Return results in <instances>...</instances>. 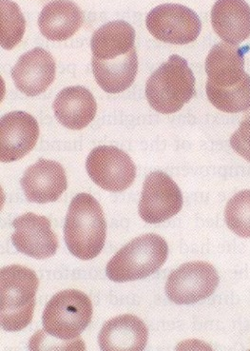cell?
Returning a JSON list of instances; mask_svg holds the SVG:
<instances>
[{
	"mask_svg": "<svg viewBox=\"0 0 250 351\" xmlns=\"http://www.w3.org/2000/svg\"><path fill=\"white\" fill-rule=\"evenodd\" d=\"M247 49L219 43L205 60L208 98L222 112L237 114L250 108V77L244 69Z\"/></svg>",
	"mask_w": 250,
	"mask_h": 351,
	"instance_id": "cell-1",
	"label": "cell"
},
{
	"mask_svg": "<svg viewBox=\"0 0 250 351\" xmlns=\"http://www.w3.org/2000/svg\"><path fill=\"white\" fill-rule=\"evenodd\" d=\"M64 233L68 250L77 258L94 259L101 252L107 224L101 206L94 196L79 193L73 199Z\"/></svg>",
	"mask_w": 250,
	"mask_h": 351,
	"instance_id": "cell-2",
	"label": "cell"
},
{
	"mask_svg": "<svg viewBox=\"0 0 250 351\" xmlns=\"http://www.w3.org/2000/svg\"><path fill=\"white\" fill-rule=\"evenodd\" d=\"M38 285L36 272L28 267L14 265L1 269L0 320L3 330L18 331L30 325Z\"/></svg>",
	"mask_w": 250,
	"mask_h": 351,
	"instance_id": "cell-3",
	"label": "cell"
},
{
	"mask_svg": "<svg viewBox=\"0 0 250 351\" xmlns=\"http://www.w3.org/2000/svg\"><path fill=\"white\" fill-rule=\"evenodd\" d=\"M195 95V77L187 60L171 56L149 77L146 97L156 112L163 114L177 112Z\"/></svg>",
	"mask_w": 250,
	"mask_h": 351,
	"instance_id": "cell-4",
	"label": "cell"
},
{
	"mask_svg": "<svg viewBox=\"0 0 250 351\" xmlns=\"http://www.w3.org/2000/svg\"><path fill=\"white\" fill-rule=\"evenodd\" d=\"M168 247L159 235L149 233L132 240L107 265V276L112 281L123 283L146 278L166 261Z\"/></svg>",
	"mask_w": 250,
	"mask_h": 351,
	"instance_id": "cell-5",
	"label": "cell"
},
{
	"mask_svg": "<svg viewBox=\"0 0 250 351\" xmlns=\"http://www.w3.org/2000/svg\"><path fill=\"white\" fill-rule=\"evenodd\" d=\"M92 304L83 292L68 289L56 293L43 313L44 330L60 340H73L90 325Z\"/></svg>",
	"mask_w": 250,
	"mask_h": 351,
	"instance_id": "cell-6",
	"label": "cell"
},
{
	"mask_svg": "<svg viewBox=\"0 0 250 351\" xmlns=\"http://www.w3.org/2000/svg\"><path fill=\"white\" fill-rule=\"evenodd\" d=\"M149 33L162 43L186 45L197 39L202 29L199 16L179 4L159 5L146 19Z\"/></svg>",
	"mask_w": 250,
	"mask_h": 351,
	"instance_id": "cell-7",
	"label": "cell"
},
{
	"mask_svg": "<svg viewBox=\"0 0 250 351\" xmlns=\"http://www.w3.org/2000/svg\"><path fill=\"white\" fill-rule=\"evenodd\" d=\"M90 179L103 190L119 193L134 183L136 168L131 157L112 146L92 149L86 162Z\"/></svg>",
	"mask_w": 250,
	"mask_h": 351,
	"instance_id": "cell-8",
	"label": "cell"
},
{
	"mask_svg": "<svg viewBox=\"0 0 250 351\" xmlns=\"http://www.w3.org/2000/svg\"><path fill=\"white\" fill-rule=\"evenodd\" d=\"M218 283L219 277L212 265L205 262L187 263L168 276L166 295L178 305H190L212 295Z\"/></svg>",
	"mask_w": 250,
	"mask_h": 351,
	"instance_id": "cell-9",
	"label": "cell"
},
{
	"mask_svg": "<svg viewBox=\"0 0 250 351\" xmlns=\"http://www.w3.org/2000/svg\"><path fill=\"white\" fill-rule=\"evenodd\" d=\"M182 207V193L168 174L154 171L147 176L139 203V215L145 222H164L177 215Z\"/></svg>",
	"mask_w": 250,
	"mask_h": 351,
	"instance_id": "cell-10",
	"label": "cell"
},
{
	"mask_svg": "<svg viewBox=\"0 0 250 351\" xmlns=\"http://www.w3.org/2000/svg\"><path fill=\"white\" fill-rule=\"evenodd\" d=\"M14 233L12 241L22 254L36 259L53 256L58 247V240L51 230L50 220L33 213L14 220Z\"/></svg>",
	"mask_w": 250,
	"mask_h": 351,
	"instance_id": "cell-11",
	"label": "cell"
},
{
	"mask_svg": "<svg viewBox=\"0 0 250 351\" xmlns=\"http://www.w3.org/2000/svg\"><path fill=\"white\" fill-rule=\"evenodd\" d=\"M39 136L34 117L24 112L5 114L0 121V159L3 163L19 160L30 153Z\"/></svg>",
	"mask_w": 250,
	"mask_h": 351,
	"instance_id": "cell-12",
	"label": "cell"
},
{
	"mask_svg": "<svg viewBox=\"0 0 250 351\" xmlns=\"http://www.w3.org/2000/svg\"><path fill=\"white\" fill-rule=\"evenodd\" d=\"M55 61L49 51L34 48L24 53L12 70L14 85L28 97L45 92L55 77Z\"/></svg>",
	"mask_w": 250,
	"mask_h": 351,
	"instance_id": "cell-13",
	"label": "cell"
},
{
	"mask_svg": "<svg viewBox=\"0 0 250 351\" xmlns=\"http://www.w3.org/2000/svg\"><path fill=\"white\" fill-rule=\"evenodd\" d=\"M21 186L30 202H55L67 190L65 169L55 161L39 159L27 169L21 179Z\"/></svg>",
	"mask_w": 250,
	"mask_h": 351,
	"instance_id": "cell-14",
	"label": "cell"
},
{
	"mask_svg": "<svg viewBox=\"0 0 250 351\" xmlns=\"http://www.w3.org/2000/svg\"><path fill=\"white\" fill-rule=\"evenodd\" d=\"M55 117L64 127L82 130L95 119L97 101L84 87L75 86L61 90L53 102Z\"/></svg>",
	"mask_w": 250,
	"mask_h": 351,
	"instance_id": "cell-15",
	"label": "cell"
},
{
	"mask_svg": "<svg viewBox=\"0 0 250 351\" xmlns=\"http://www.w3.org/2000/svg\"><path fill=\"white\" fill-rule=\"evenodd\" d=\"M215 33L225 43L238 45L250 36V7L245 0H217L212 11Z\"/></svg>",
	"mask_w": 250,
	"mask_h": 351,
	"instance_id": "cell-16",
	"label": "cell"
},
{
	"mask_svg": "<svg viewBox=\"0 0 250 351\" xmlns=\"http://www.w3.org/2000/svg\"><path fill=\"white\" fill-rule=\"evenodd\" d=\"M148 342V328L136 316L126 314L110 319L99 335L102 350H143Z\"/></svg>",
	"mask_w": 250,
	"mask_h": 351,
	"instance_id": "cell-17",
	"label": "cell"
},
{
	"mask_svg": "<svg viewBox=\"0 0 250 351\" xmlns=\"http://www.w3.org/2000/svg\"><path fill=\"white\" fill-rule=\"evenodd\" d=\"M82 24V12L71 0H53L44 7L38 19L39 30L51 41L67 40Z\"/></svg>",
	"mask_w": 250,
	"mask_h": 351,
	"instance_id": "cell-18",
	"label": "cell"
},
{
	"mask_svg": "<svg viewBox=\"0 0 250 351\" xmlns=\"http://www.w3.org/2000/svg\"><path fill=\"white\" fill-rule=\"evenodd\" d=\"M92 72L95 80L108 93H119L134 84L138 72V58L136 49L126 55L110 60L92 58Z\"/></svg>",
	"mask_w": 250,
	"mask_h": 351,
	"instance_id": "cell-19",
	"label": "cell"
},
{
	"mask_svg": "<svg viewBox=\"0 0 250 351\" xmlns=\"http://www.w3.org/2000/svg\"><path fill=\"white\" fill-rule=\"evenodd\" d=\"M136 31L126 21L109 22L92 34L90 40L92 58L101 60H114L134 50Z\"/></svg>",
	"mask_w": 250,
	"mask_h": 351,
	"instance_id": "cell-20",
	"label": "cell"
},
{
	"mask_svg": "<svg viewBox=\"0 0 250 351\" xmlns=\"http://www.w3.org/2000/svg\"><path fill=\"white\" fill-rule=\"evenodd\" d=\"M1 46L5 50H12L25 34V17L18 5L11 0H1Z\"/></svg>",
	"mask_w": 250,
	"mask_h": 351,
	"instance_id": "cell-21",
	"label": "cell"
},
{
	"mask_svg": "<svg viewBox=\"0 0 250 351\" xmlns=\"http://www.w3.org/2000/svg\"><path fill=\"white\" fill-rule=\"evenodd\" d=\"M225 218L227 227L235 234L250 238V190L240 191L230 199Z\"/></svg>",
	"mask_w": 250,
	"mask_h": 351,
	"instance_id": "cell-22",
	"label": "cell"
},
{
	"mask_svg": "<svg viewBox=\"0 0 250 351\" xmlns=\"http://www.w3.org/2000/svg\"><path fill=\"white\" fill-rule=\"evenodd\" d=\"M230 145L240 156L250 162V108L247 110L239 129L232 134Z\"/></svg>",
	"mask_w": 250,
	"mask_h": 351,
	"instance_id": "cell-23",
	"label": "cell"
}]
</instances>
